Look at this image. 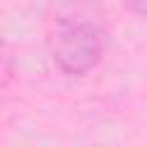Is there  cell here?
<instances>
[{
  "label": "cell",
  "mask_w": 147,
  "mask_h": 147,
  "mask_svg": "<svg viewBox=\"0 0 147 147\" xmlns=\"http://www.w3.org/2000/svg\"><path fill=\"white\" fill-rule=\"evenodd\" d=\"M53 64L69 78L90 76L103 60V28L83 14H60L46 37Z\"/></svg>",
  "instance_id": "cell-1"
},
{
  "label": "cell",
  "mask_w": 147,
  "mask_h": 147,
  "mask_svg": "<svg viewBox=\"0 0 147 147\" xmlns=\"http://www.w3.org/2000/svg\"><path fill=\"white\" fill-rule=\"evenodd\" d=\"M122 2L131 14H136L140 18H147V0H122Z\"/></svg>",
  "instance_id": "cell-2"
}]
</instances>
